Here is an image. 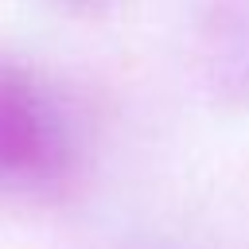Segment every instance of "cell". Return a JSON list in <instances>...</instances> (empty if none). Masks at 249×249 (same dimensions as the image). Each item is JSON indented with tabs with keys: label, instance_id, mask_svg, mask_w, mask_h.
Wrapping results in <instances>:
<instances>
[{
	"label": "cell",
	"instance_id": "cell-1",
	"mask_svg": "<svg viewBox=\"0 0 249 249\" xmlns=\"http://www.w3.org/2000/svg\"><path fill=\"white\" fill-rule=\"evenodd\" d=\"M74 167V128L58 97L16 58H0V187L54 191Z\"/></svg>",
	"mask_w": 249,
	"mask_h": 249
},
{
	"label": "cell",
	"instance_id": "cell-2",
	"mask_svg": "<svg viewBox=\"0 0 249 249\" xmlns=\"http://www.w3.org/2000/svg\"><path fill=\"white\" fill-rule=\"evenodd\" d=\"M54 4H62V8H70V12H97V8H105L109 0H54Z\"/></svg>",
	"mask_w": 249,
	"mask_h": 249
}]
</instances>
